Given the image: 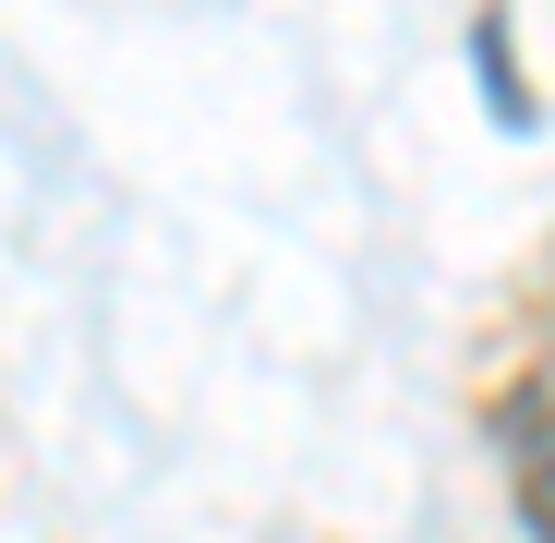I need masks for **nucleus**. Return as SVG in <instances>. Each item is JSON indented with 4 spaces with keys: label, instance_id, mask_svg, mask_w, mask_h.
Wrapping results in <instances>:
<instances>
[{
    "label": "nucleus",
    "instance_id": "obj_1",
    "mask_svg": "<svg viewBox=\"0 0 555 543\" xmlns=\"http://www.w3.org/2000/svg\"><path fill=\"white\" fill-rule=\"evenodd\" d=\"M495 460H507V483H519L531 543H555V387H507V399H495Z\"/></svg>",
    "mask_w": 555,
    "mask_h": 543
}]
</instances>
